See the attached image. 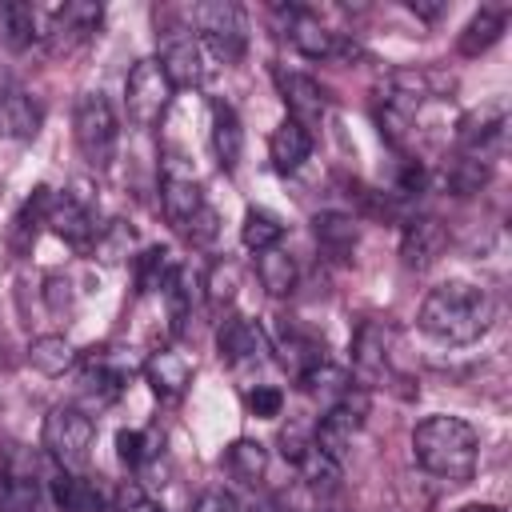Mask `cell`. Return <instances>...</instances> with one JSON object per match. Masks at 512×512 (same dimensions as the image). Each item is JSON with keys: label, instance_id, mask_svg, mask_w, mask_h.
Listing matches in <instances>:
<instances>
[{"label": "cell", "instance_id": "obj_1", "mask_svg": "<svg viewBox=\"0 0 512 512\" xmlns=\"http://www.w3.org/2000/svg\"><path fill=\"white\" fill-rule=\"evenodd\" d=\"M416 324L440 344H472L492 324V296L472 280H444L424 296Z\"/></svg>", "mask_w": 512, "mask_h": 512}, {"label": "cell", "instance_id": "obj_20", "mask_svg": "<svg viewBox=\"0 0 512 512\" xmlns=\"http://www.w3.org/2000/svg\"><path fill=\"white\" fill-rule=\"evenodd\" d=\"M52 500L60 512H108L104 488L84 472H56L52 476Z\"/></svg>", "mask_w": 512, "mask_h": 512}, {"label": "cell", "instance_id": "obj_13", "mask_svg": "<svg viewBox=\"0 0 512 512\" xmlns=\"http://www.w3.org/2000/svg\"><path fill=\"white\" fill-rule=\"evenodd\" d=\"M216 352L220 360H228L232 368H244V364H260L264 352H268V336L248 320V316H236L228 312L216 328Z\"/></svg>", "mask_w": 512, "mask_h": 512}, {"label": "cell", "instance_id": "obj_39", "mask_svg": "<svg viewBox=\"0 0 512 512\" xmlns=\"http://www.w3.org/2000/svg\"><path fill=\"white\" fill-rule=\"evenodd\" d=\"M244 404H248L252 416L272 420V416H280V408H284V392H280L276 384H256V388H248Z\"/></svg>", "mask_w": 512, "mask_h": 512}, {"label": "cell", "instance_id": "obj_42", "mask_svg": "<svg viewBox=\"0 0 512 512\" xmlns=\"http://www.w3.org/2000/svg\"><path fill=\"white\" fill-rule=\"evenodd\" d=\"M180 232H184L192 244H208V240L216 236V212L204 204V208H200V212H196V216H192V220H188Z\"/></svg>", "mask_w": 512, "mask_h": 512}, {"label": "cell", "instance_id": "obj_19", "mask_svg": "<svg viewBox=\"0 0 512 512\" xmlns=\"http://www.w3.org/2000/svg\"><path fill=\"white\" fill-rule=\"evenodd\" d=\"M144 376H148V384H152V392H156V396L176 400V396H184V388L192 384L196 364H192L180 348H160V352H152V356H148Z\"/></svg>", "mask_w": 512, "mask_h": 512}, {"label": "cell", "instance_id": "obj_2", "mask_svg": "<svg viewBox=\"0 0 512 512\" xmlns=\"http://www.w3.org/2000/svg\"><path fill=\"white\" fill-rule=\"evenodd\" d=\"M412 456L428 476L448 480V484H464L476 472L480 436L460 416H424L412 428Z\"/></svg>", "mask_w": 512, "mask_h": 512}, {"label": "cell", "instance_id": "obj_41", "mask_svg": "<svg viewBox=\"0 0 512 512\" xmlns=\"http://www.w3.org/2000/svg\"><path fill=\"white\" fill-rule=\"evenodd\" d=\"M192 512H244L240 500L224 488H204L196 500H192Z\"/></svg>", "mask_w": 512, "mask_h": 512}, {"label": "cell", "instance_id": "obj_27", "mask_svg": "<svg viewBox=\"0 0 512 512\" xmlns=\"http://www.w3.org/2000/svg\"><path fill=\"white\" fill-rule=\"evenodd\" d=\"M224 464H228V472H232L240 484L256 488V484L264 480V472H268V448H264L260 440L240 436V440H232V444H228Z\"/></svg>", "mask_w": 512, "mask_h": 512}, {"label": "cell", "instance_id": "obj_4", "mask_svg": "<svg viewBox=\"0 0 512 512\" xmlns=\"http://www.w3.org/2000/svg\"><path fill=\"white\" fill-rule=\"evenodd\" d=\"M96 424L80 404H56L44 416V448L64 472H80L92 456Z\"/></svg>", "mask_w": 512, "mask_h": 512}, {"label": "cell", "instance_id": "obj_7", "mask_svg": "<svg viewBox=\"0 0 512 512\" xmlns=\"http://www.w3.org/2000/svg\"><path fill=\"white\" fill-rule=\"evenodd\" d=\"M104 8L100 4H84V0H68L64 8H52L48 24L40 28V40L48 48V56H72L76 48H84L92 40V32L100 28Z\"/></svg>", "mask_w": 512, "mask_h": 512}, {"label": "cell", "instance_id": "obj_35", "mask_svg": "<svg viewBox=\"0 0 512 512\" xmlns=\"http://www.w3.org/2000/svg\"><path fill=\"white\" fill-rule=\"evenodd\" d=\"M172 276H176V260H172V252L168 248H144V256L136 260V284H140V292H160V288H168L172 284Z\"/></svg>", "mask_w": 512, "mask_h": 512}, {"label": "cell", "instance_id": "obj_14", "mask_svg": "<svg viewBox=\"0 0 512 512\" xmlns=\"http://www.w3.org/2000/svg\"><path fill=\"white\" fill-rule=\"evenodd\" d=\"M276 84H280V96L288 104V120H296L300 128H320L324 124V112H328V92L304 76V72H276Z\"/></svg>", "mask_w": 512, "mask_h": 512}, {"label": "cell", "instance_id": "obj_29", "mask_svg": "<svg viewBox=\"0 0 512 512\" xmlns=\"http://www.w3.org/2000/svg\"><path fill=\"white\" fill-rule=\"evenodd\" d=\"M504 12L500 8H480L468 24H464V32H460V56H480V52H488L496 40H500V32H504Z\"/></svg>", "mask_w": 512, "mask_h": 512}, {"label": "cell", "instance_id": "obj_36", "mask_svg": "<svg viewBox=\"0 0 512 512\" xmlns=\"http://www.w3.org/2000/svg\"><path fill=\"white\" fill-rule=\"evenodd\" d=\"M312 228H316V240H320L328 252H348V248L356 244V224H352V216L320 212V216L312 220Z\"/></svg>", "mask_w": 512, "mask_h": 512}, {"label": "cell", "instance_id": "obj_44", "mask_svg": "<svg viewBox=\"0 0 512 512\" xmlns=\"http://www.w3.org/2000/svg\"><path fill=\"white\" fill-rule=\"evenodd\" d=\"M412 12H420L424 20H436L444 12V4H412Z\"/></svg>", "mask_w": 512, "mask_h": 512}, {"label": "cell", "instance_id": "obj_34", "mask_svg": "<svg viewBox=\"0 0 512 512\" xmlns=\"http://www.w3.org/2000/svg\"><path fill=\"white\" fill-rule=\"evenodd\" d=\"M132 248H136V232L124 220H112V224H100V232H96V240H92L88 252L100 264H124L132 256Z\"/></svg>", "mask_w": 512, "mask_h": 512}, {"label": "cell", "instance_id": "obj_32", "mask_svg": "<svg viewBox=\"0 0 512 512\" xmlns=\"http://www.w3.org/2000/svg\"><path fill=\"white\" fill-rule=\"evenodd\" d=\"M240 240H244V248H252V252H268V248H276V244L284 240V224H280V216L268 212V208H248V212H244V224H240Z\"/></svg>", "mask_w": 512, "mask_h": 512}, {"label": "cell", "instance_id": "obj_6", "mask_svg": "<svg viewBox=\"0 0 512 512\" xmlns=\"http://www.w3.org/2000/svg\"><path fill=\"white\" fill-rule=\"evenodd\" d=\"M176 88L172 80L164 76L160 60H136L128 80H124V108H128V120L136 128H156L172 104Z\"/></svg>", "mask_w": 512, "mask_h": 512}, {"label": "cell", "instance_id": "obj_23", "mask_svg": "<svg viewBox=\"0 0 512 512\" xmlns=\"http://www.w3.org/2000/svg\"><path fill=\"white\" fill-rule=\"evenodd\" d=\"M268 156H272V168L276 172H296L308 156H312V132L308 128H300L296 120H284L276 132H272V140H268Z\"/></svg>", "mask_w": 512, "mask_h": 512}, {"label": "cell", "instance_id": "obj_31", "mask_svg": "<svg viewBox=\"0 0 512 512\" xmlns=\"http://www.w3.org/2000/svg\"><path fill=\"white\" fill-rule=\"evenodd\" d=\"M300 388L308 392V396H316L324 408H332L348 388H352V376L344 372V368H336V364H316V368H308L304 376H300Z\"/></svg>", "mask_w": 512, "mask_h": 512}, {"label": "cell", "instance_id": "obj_15", "mask_svg": "<svg viewBox=\"0 0 512 512\" xmlns=\"http://www.w3.org/2000/svg\"><path fill=\"white\" fill-rule=\"evenodd\" d=\"M448 248V228L436 220V216H416L404 224V236H400V256H404V268H432Z\"/></svg>", "mask_w": 512, "mask_h": 512}, {"label": "cell", "instance_id": "obj_45", "mask_svg": "<svg viewBox=\"0 0 512 512\" xmlns=\"http://www.w3.org/2000/svg\"><path fill=\"white\" fill-rule=\"evenodd\" d=\"M460 512H500L496 504H468V508H460Z\"/></svg>", "mask_w": 512, "mask_h": 512}, {"label": "cell", "instance_id": "obj_18", "mask_svg": "<svg viewBox=\"0 0 512 512\" xmlns=\"http://www.w3.org/2000/svg\"><path fill=\"white\" fill-rule=\"evenodd\" d=\"M352 364H356V376L364 388L388 380V336L376 320H364L352 336Z\"/></svg>", "mask_w": 512, "mask_h": 512}, {"label": "cell", "instance_id": "obj_10", "mask_svg": "<svg viewBox=\"0 0 512 512\" xmlns=\"http://www.w3.org/2000/svg\"><path fill=\"white\" fill-rule=\"evenodd\" d=\"M60 240H68L72 248H92L100 224H96V208L88 196L80 192H52V204H48V220H44Z\"/></svg>", "mask_w": 512, "mask_h": 512}, {"label": "cell", "instance_id": "obj_3", "mask_svg": "<svg viewBox=\"0 0 512 512\" xmlns=\"http://www.w3.org/2000/svg\"><path fill=\"white\" fill-rule=\"evenodd\" d=\"M72 136H76V148L84 156L88 168L104 172L112 160H116V140H120V128H116V112H112V100L104 92H84L76 100V112H72Z\"/></svg>", "mask_w": 512, "mask_h": 512}, {"label": "cell", "instance_id": "obj_38", "mask_svg": "<svg viewBox=\"0 0 512 512\" xmlns=\"http://www.w3.org/2000/svg\"><path fill=\"white\" fill-rule=\"evenodd\" d=\"M116 456H120V464L124 468H144V460L152 456V448H148V436L140 432V428H120L116 432Z\"/></svg>", "mask_w": 512, "mask_h": 512}, {"label": "cell", "instance_id": "obj_12", "mask_svg": "<svg viewBox=\"0 0 512 512\" xmlns=\"http://www.w3.org/2000/svg\"><path fill=\"white\" fill-rule=\"evenodd\" d=\"M208 48L196 40V32H184V36H172L160 52V68L164 76L172 80V88H196L208 80L212 64H208Z\"/></svg>", "mask_w": 512, "mask_h": 512}, {"label": "cell", "instance_id": "obj_8", "mask_svg": "<svg viewBox=\"0 0 512 512\" xmlns=\"http://www.w3.org/2000/svg\"><path fill=\"white\" fill-rule=\"evenodd\" d=\"M160 204L176 228H184L204 208V192L192 172V160L180 152H164V160H160Z\"/></svg>", "mask_w": 512, "mask_h": 512}, {"label": "cell", "instance_id": "obj_43", "mask_svg": "<svg viewBox=\"0 0 512 512\" xmlns=\"http://www.w3.org/2000/svg\"><path fill=\"white\" fill-rule=\"evenodd\" d=\"M44 300H48V308H52V312H64V308H72V296H68V280H64L60 272H48V276H44Z\"/></svg>", "mask_w": 512, "mask_h": 512}, {"label": "cell", "instance_id": "obj_33", "mask_svg": "<svg viewBox=\"0 0 512 512\" xmlns=\"http://www.w3.org/2000/svg\"><path fill=\"white\" fill-rule=\"evenodd\" d=\"M296 468H300V484H304L308 492H316V496H328V492H336V484H340V464H336L332 456H324L316 444L296 460Z\"/></svg>", "mask_w": 512, "mask_h": 512}, {"label": "cell", "instance_id": "obj_26", "mask_svg": "<svg viewBox=\"0 0 512 512\" xmlns=\"http://www.w3.org/2000/svg\"><path fill=\"white\" fill-rule=\"evenodd\" d=\"M488 176H492V160L464 156V152H456V156L444 164V172H440V180H444V188H448L452 196H472V192H480V188L488 184Z\"/></svg>", "mask_w": 512, "mask_h": 512}, {"label": "cell", "instance_id": "obj_30", "mask_svg": "<svg viewBox=\"0 0 512 512\" xmlns=\"http://www.w3.org/2000/svg\"><path fill=\"white\" fill-rule=\"evenodd\" d=\"M28 364L36 372H44V376H64L76 364V348L64 336H36L28 344Z\"/></svg>", "mask_w": 512, "mask_h": 512}, {"label": "cell", "instance_id": "obj_17", "mask_svg": "<svg viewBox=\"0 0 512 512\" xmlns=\"http://www.w3.org/2000/svg\"><path fill=\"white\" fill-rule=\"evenodd\" d=\"M40 104L28 96V88H20L12 76H0V128L12 140H32L40 132Z\"/></svg>", "mask_w": 512, "mask_h": 512}, {"label": "cell", "instance_id": "obj_21", "mask_svg": "<svg viewBox=\"0 0 512 512\" xmlns=\"http://www.w3.org/2000/svg\"><path fill=\"white\" fill-rule=\"evenodd\" d=\"M120 392H124V372H120V368H112V364H104V360H92V364L80 372L76 396H80V404H84L88 416H92V408H96V412L108 408Z\"/></svg>", "mask_w": 512, "mask_h": 512}, {"label": "cell", "instance_id": "obj_40", "mask_svg": "<svg viewBox=\"0 0 512 512\" xmlns=\"http://www.w3.org/2000/svg\"><path fill=\"white\" fill-rule=\"evenodd\" d=\"M112 512H160V504H152V500H148V492H144L136 480H124V484L116 488Z\"/></svg>", "mask_w": 512, "mask_h": 512}, {"label": "cell", "instance_id": "obj_24", "mask_svg": "<svg viewBox=\"0 0 512 512\" xmlns=\"http://www.w3.org/2000/svg\"><path fill=\"white\" fill-rule=\"evenodd\" d=\"M212 152L220 160L224 172H232L240 164V152H244V128H240V116L232 104H216L212 108Z\"/></svg>", "mask_w": 512, "mask_h": 512}, {"label": "cell", "instance_id": "obj_11", "mask_svg": "<svg viewBox=\"0 0 512 512\" xmlns=\"http://www.w3.org/2000/svg\"><path fill=\"white\" fill-rule=\"evenodd\" d=\"M272 348H276V356H280V364L300 380L308 368H316V364H324L328 356H324V340L316 336V332H308L300 320H292V316H276V324H272Z\"/></svg>", "mask_w": 512, "mask_h": 512}, {"label": "cell", "instance_id": "obj_37", "mask_svg": "<svg viewBox=\"0 0 512 512\" xmlns=\"http://www.w3.org/2000/svg\"><path fill=\"white\" fill-rule=\"evenodd\" d=\"M236 280H240V272H236V264H232V260L212 264V272L204 276V296H208V304H212L216 312L236 296Z\"/></svg>", "mask_w": 512, "mask_h": 512}, {"label": "cell", "instance_id": "obj_5", "mask_svg": "<svg viewBox=\"0 0 512 512\" xmlns=\"http://www.w3.org/2000/svg\"><path fill=\"white\" fill-rule=\"evenodd\" d=\"M192 28H196V40L208 48V56L232 64L244 56V44H248V28H244V12L240 4L232 0H208V4H196L192 8Z\"/></svg>", "mask_w": 512, "mask_h": 512}, {"label": "cell", "instance_id": "obj_16", "mask_svg": "<svg viewBox=\"0 0 512 512\" xmlns=\"http://www.w3.org/2000/svg\"><path fill=\"white\" fill-rule=\"evenodd\" d=\"M504 140V104H484L480 112H468L456 128V152L488 160L492 148Z\"/></svg>", "mask_w": 512, "mask_h": 512}, {"label": "cell", "instance_id": "obj_22", "mask_svg": "<svg viewBox=\"0 0 512 512\" xmlns=\"http://www.w3.org/2000/svg\"><path fill=\"white\" fill-rule=\"evenodd\" d=\"M40 508V480L32 468L4 460L0 464V512H36Z\"/></svg>", "mask_w": 512, "mask_h": 512}, {"label": "cell", "instance_id": "obj_9", "mask_svg": "<svg viewBox=\"0 0 512 512\" xmlns=\"http://www.w3.org/2000/svg\"><path fill=\"white\" fill-rule=\"evenodd\" d=\"M284 36L292 40L296 52H304V56H312V60L352 56V52H356L352 40H344L340 32H328V28L320 24V16L308 12V8H284Z\"/></svg>", "mask_w": 512, "mask_h": 512}, {"label": "cell", "instance_id": "obj_28", "mask_svg": "<svg viewBox=\"0 0 512 512\" xmlns=\"http://www.w3.org/2000/svg\"><path fill=\"white\" fill-rule=\"evenodd\" d=\"M256 276H260L268 296H288L296 288V260H292V252H284L280 244L268 248V252H256Z\"/></svg>", "mask_w": 512, "mask_h": 512}, {"label": "cell", "instance_id": "obj_25", "mask_svg": "<svg viewBox=\"0 0 512 512\" xmlns=\"http://www.w3.org/2000/svg\"><path fill=\"white\" fill-rule=\"evenodd\" d=\"M0 40H4L12 52L32 48V40H40L36 8H32V4H20V0L0 4Z\"/></svg>", "mask_w": 512, "mask_h": 512}]
</instances>
